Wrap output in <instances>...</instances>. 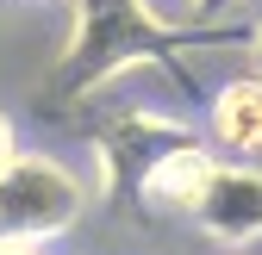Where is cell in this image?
Here are the masks:
<instances>
[{"label": "cell", "mask_w": 262, "mask_h": 255, "mask_svg": "<svg viewBox=\"0 0 262 255\" xmlns=\"http://www.w3.org/2000/svg\"><path fill=\"white\" fill-rule=\"evenodd\" d=\"M206 143L231 162H262V75H231L206 106Z\"/></svg>", "instance_id": "obj_5"}, {"label": "cell", "mask_w": 262, "mask_h": 255, "mask_svg": "<svg viewBox=\"0 0 262 255\" xmlns=\"http://www.w3.org/2000/svg\"><path fill=\"white\" fill-rule=\"evenodd\" d=\"M237 7H244V0H181L169 19H175V25H200V31H212V25H225V19H231Z\"/></svg>", "instance_id": "obj_6"}, {"label": "cell", "mask_w": 262, "mask_h": 255, "mask_svg": "<svg viewBox=\"0 0 262 255\" xmlns=\"http://www.w3.org/2000/svg\"><path fill=\"white\" fill-rule=\"evenodd\" d=\"M0 255H50L44 243H13V237H0Z\"/></svg>", "instance_id": "obj_8"}, {"label": "cell", "mask_w": 262, "mask_h": 255, "mask_svg": "<svg viewBox=\"0 0 262 255\" xmlns=\"http://www.w3.org/2000/svg\"><path fill=\"white\" fill-rule=\"evenodd\" d=\"M244 50H250V69H256V75H262V19H256V25H250V44H244Z\"/></svg>", "instance_id": "obj_9"}, {"label": "cell", "mask_w": 262, "mask_h": 255, "mask_svg": "<svg viewBox=\"0 0 262 255\" xmlns=\"http://www.w3.org/2000/svg\"><path fill=\"white\" fill-rule=\"evenodd\" d=\"M193 231L225 243V249H250L262 243V162H231V156H219L200 199L187 206Z\"/></svg>", "instance_id": "obj_4"}, {"label": "cell", "mask_w": 262, "mask_h": 255, "mask_svg": "<svg viewBox=\"0 0 262 255\" xmlns=\"http://www.w3.org/2000/svg\"><path fill=\"white\" fill-rule=\"evenodd\" d=\"M13 156H19V131H13V118H7V112H0V168H7V162H13Z\"/></svg>", "instance_id": "obj_7"}, {"label": "cell", "mask_w": 262, "mask_h": 255, "mask_svg": "<svg viewBox=\"0 0 262 255\" xmlns=\"http://www.w3.org/2000/svg\"><path fill=\"white\" fill-rule=\"evenodd\" d=\"M193 124L169 118V112H150V106H125V112H106L100 124L88 131L94 143V168H100V199L106 206H138L144 199V181L169 162L175 149H187Z\"/></svg>", "instance_id": "obj_3"}, {"label": "cell", "mask_w": 262, "mask_h": 255, "mask_svg": "<svg viewBox=\"0 0 262 255\" xmlns=\"http://www.w3.org/2000/svg\"><path fill=\"white\" fill-rule=\"evenodd\" d=\"M250 31H200V25H175L156 0H75L69 19V44L50 62L44 100L50 106H81L94 100L106 81L131 75V69H162L187 81V62L206 50H244Z\"/></svg>", "instance_id": "obj_1"}, {"label": "cell", "mask_w": 262, "mask_h": 255, "mask_svg": "<svg viewBox=\"0 0 262 255\" xmlns=\"http://www.w3.org/2000/svg\"><path fill=\"white\" fill-rule=\"evenodd\" d=\"M88 212V181L44 149H19L0 168V237L13 243H56L81 224Z\"/></svg>", "instance_id": "obj_2"}]
</instances>
